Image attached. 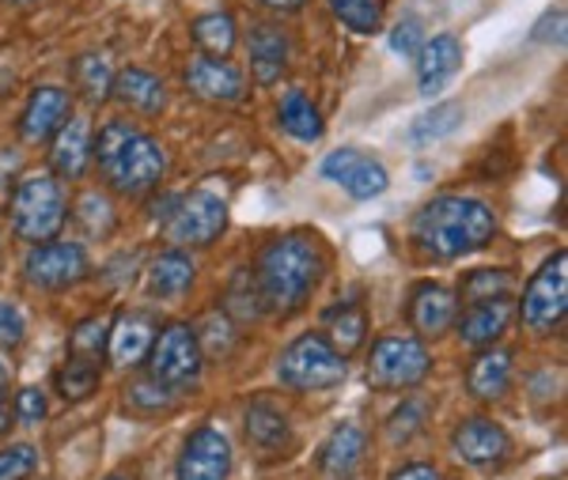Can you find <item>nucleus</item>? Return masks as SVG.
<instances>
[{
	"label": "nucleus",
	"instance_id": "603ef678",
	"mask_svg": "<svg viewBox=\"0 0 568 480\" xmlns=\"http://www.w3.org/2000/svg\"><path fill=\"white\" fill-rule=\"evenodd\" d=\"M106 480H125V477H106Z\"/></svg>",
	"mask_w": 568,
	"mask_h": 480
},
{
	"label": "nucleus",
	"instance_id": "9b49d317",
	"mask_svg": "<svg viewBox=\"0 0 568 480\" xmlns=\"http://www.w3.org/2000/svg\"><path fill=\"white\" fill-rule=\"evenodd\" d=\"M179 480H227L232 477V442L220 428H197L190 431L179 455Z\"/></svg>",
	"mask_w": 568,
	"mask_h": 480
},
{
	"label": "nucleus",
	"instance_id": "b1692460",
	"mask_svg": "<svg viewBox=\"0 0 568 480\" xmlns=\"http://www.w3.org/2000/svg\"><path fill=\"white\" fill-rule=\"evenodd\" d=\"M364 447H368V439H364V431L356 423H337L323 442V450H318V466L329 477H349L364 461Z\"/></svg>",
	"mask_w": 568,
	"mask_h": 480
},
{
	"label": "nucleus",
	"instance_id": "3c124183",
	"mask_svg": "<svg viewBox=\"0 0 568 480\" xmlns=\"http://www.w3.org/2000/svg\"><path fill=\"white\" fill-rule=\"evenodd\" d=\"M8 4H31V0H8Z\"/></svg>",
	"mask_w": 568,
	"mask_h": 480
},
{
	"label": "nucleus",
	"instance_id": "79ce46f5",
	"mask_svg": "<svg viewBox=\"0 0 568 480\" xmlns=\"http://www.w3.org/2000/svg\"><path fill=\"white\" fill-rule=\"evenodd\" d=\"M420 423H425V405H420V401H406V405H402V409L390 417V423H387V428H390V439H394V442H406L409 436H417Z\"/></svg>",
	"mask_w": 568,
	"mask_h": 480
},
{
	"label": "nucleus",
	"instance_id": "a211bd4d",
	"mask_svg": "<svg viewBox=\"0 0 568 480\" xmlns=\"http://www.w3.org/2000/svg\"><path fill=\"white\" fill-rule=\"evenodd\" d=\"M511 326V299L508 295H493V299H478L463 310L459 337L470 348H489L508 334Z\"/></svg>",
	"mask_w": 568,
	"mask_h": 480
},
{
	"label": "nucleus",
	"instance_id": "39448f33",
	"mask_svg": "<svg viewBox=\"0 0 568 480\" xmlns=\"http://www.w3.org/2000/svg\"><path fill=\"white\" fill-rule=\"evenodd\" d=\"M277 378L288 390H329L345 378V356L323 334H304L281 353Z\"/></svg>",
	"mask_w": 568,
	"mask_h": 480
},
{
	"label": "nucleus",
	"instance_id": "e433bc0d",
	"mask_svg": "<svg viewBox=\"0 0 568 480\" xmlns=\"http://www.w3.org/2000/svg\"><path fill=\"white\" fill-rule=\"evenodd\" d=\"M39 469V450L31 442H12L0 450V480H27Z\"/></svg>",
	"mask_w": 568,
	"mask_h": 480
},
{
	"label": "nucleus",
	"instance_id": "58836bf2",
	"mask_svg": "<svg viewBox=\"0 0 568 480\" xmlns=\"http://www.w3.org/2000/svg\"><path fill=\"white\" fill-rule=\"evenodd\" d=\"M227 307H232L240 318H258L262 314V299L258 288H254V273H240L232 280V292H227Z\"/></svg>",
	"mask_w": 568,
	"mask_h": 480
},
{
	"label": "nucleus",
	"instance_id": "dca6fc26",
	"mask_svg": "<svg viewBox=\"0 0 568 480\" xmlns=\"http://www.w3.org/2000/svg\"><path fill=\"white\" fill-rule=\"evenodd\" d=\"M155 318L144 310H122L118 321H110L106 334V353L118 367H136L144 356H149L152 340H155Z\"/></svg>",
	"mask_w": 568,
	"mask_h": 480
},
{
	"label": "nucleus",
	"instance_id": "f704fd0d",
	"mask_svg": "<svg viewBox=\"0 0 568 480\" xmlns=\"http://www.w3.org/2000/svg\"><path fill=\"white\" fill-rule=\"evenodd\" d=\"M511 292V276L504 269H478L463 280V299L478 303V299H493V295H508Z\"/></svg>",
	"mask_w": 568,
	"mask_h": 480
},
{
	"label": "nucleus",
	"instance_id": "6ab92c4d",
	"mask_svg": "<svg viewBox=\"0 0 568 480\" xmlns=\"http://www.w3.org/2000/svg\"><path fill=\"white\" fill-rule=\"evenodd\" d=\"M455 318H459V303L444 284H420L409 299V321L420 337H444L455 326Z\"/></svg>",
	"mask_w": 568,
	"mask_h": 480
},
{
	"label": "nucleus",
	"instance_id": "9d476101",
	"mask_svg": "<svg viewBox=\"0 0 568 480\" xmlns=\"http://www.w3.org/2000/svg\"><path fill=\"white\" fill-rule=\"evenodd\" d=\"M27 284L42 292H65L88 276V254L80 243H42L23 262Z\"/></svg>",
	"mask_w": 568,
	"mask_h": 480
},
{
	"label": "nucleus",
	"instance_id": "72a5a7b5",
	"mask_svg": "<svg viewBox=\"0 0 568 480\" xmlns=\"http://www.w3.org/2000/svg\"><path fill=\"white\" fill-rule=\"evenodd\" d=\"M106 334H110V321L106 318H88L77 326V334L69 337V356L80 359H99L106 348Z\"/></svg>",
	"mask_w": 568,
	"mask_h": 480
},
{
	"label": "nucleus",
	"instance_id": "ea45409f",
	"mask_svg": "<svg viewBox=\"0 0 568 480\" xmlns=\"http://www.w3.org/2000/svg\"><path fill=\"white\" fill-rule=\"evenodd\" d=\"M420 45H425V31H420V23L414 20V16H409V20H402V23L390 31V50L398 53V58L417 61Z\"/></svg>",
	"mask_w": 568,
	"mask_h": 480
},
{
	"label": "nucleus",
	"instance_id": "423d86ee",
	"mask_svg": "<svg viewBox=\"0 0 568 480\" xmlns=\"http://www.w3.org/2000/svg\"><path fill=\"white\" fill-rule=\"evenodd\" d=\"M433 371V356L409 334H387L372 345L368 382L379 390H414Z\"/></svg>",
	"mask_w": 568,
	"mask_h": 480
},
{
	"label": "nucleus",
	"instance_id": "7ed1b4c3",
	"mask_svg": "<svg viewBox=\"0 0 568 480\" xmlns=\"http://www.w3.org/2000/svg\"><path fill=\"white\" fill-rule=\"evenodd\" d=\"M91 160H99V171L106 174L110 190L122 193V197H141L152 186H160L163 171H168V155L163 147L152 141L144 129L133 122H106L99 129L95 147H91Z\"/></svg>",
	"mask_w": 568,
	"mask_h": 480
},
{
	"label": "nucleus",
	"instance_id": "aec40b11",
	"mask_svg": "<svg viewBox=\"0 0 568 480\" xmlns=\"http://www.w3.org/2000/svg\"><path fill=\"white\" fill-rule=\"evenodd\" d=\"M246 53H251V72L258 84H277L288 69V34L281 27H270V23H258L251 34H246Z\"/></svg>",
	"mask_w": 568,
	"mask_h": 480
},
{
	"label": "nucleus",
	"instance_id": "bb28decb",
	"mask_svg": "<svg viewBox=\"0 0 568 480\" xmlns=\"http://www.w3.org/2000/svg\"><path fill=\"white\" fill-rule=\"evenodd\" d=\"M281 129L288 136H296L300 144H315L323 141V114H318L315 106H311V99L304 91H288V95L281 99Z\"/></svg>",
	"mask_w": 568,
	"mask_h": 480
},
{
	"label": "nucleus",
	"instance_id": "8fccbe9b",
	"mask_svg": "<svg viewBox=\"0 0 568 480\" xmlns=\"http://www.w3.org/2000/svg\"><path fill=\"white\" fill-rule=\"evenodd\" d=\"M0 390H8V367L0 364Z\"/></svg>",
	"mask_w": 568,
	"mask_h": 480
},
{
	"label": "nucleus",
	"instance_id": "6e6552de",
	"mask_svg": "<svg viewBox=\"0 0 568 480\" xmlns=\"http://www.w3.org/2000/svg\"><path fill=\"white\" fill-rule=\"evenodd\" d=\"M227 205L209 190H194L186 197H175V205L163 216V235L171 246H209L224 235Z\"/></svg>",
	"mask_w": 568,
	"mask_h": 480
},
{
	"label": "nucleus",
	"instance_id": "de8ad7c7",
	"mask_svg": "<svg viewBox=\"0 0 568 480\" xmlns=\"http://www.w3.org/2000/svg\"><path fill=\"white\" fill-rule=\"evenodd\" d=\"M16 428V405L8 401V390H0V436Z\"/></svg>",
	"mask_w": 568,
	"mask_h": 480
},
{
	"label": "nucleus",
	"instance_id": "09e8293b",
	"mask_svg": "<svg viewBox=\"0 0 568 480\" xmlns=\"http://www.w3.org/2000/svg\"><path fill=\"white\" fill-rule=\"evenodd\" d=\"M265 8H273V12H300V8L307 4V0H262Z\"/></svg>",
	"mask_w": 568,
	"mask_h": 480
},
{
	"label": "nucleus",
	"instance_id": "c03bdc74",
	"mask_svg": "<svg viewBox=\"0 0 568 480\" xmlns=\"http://www.w3.org/2000/svg\"><path fill=\"white\" fill-rule=\"evenodd\" d=\"M205 340H209V353L213 356H224L227 348H232V329H227V321L224 318H209V334H205Z\"/></svg>",
	"mask_w": 568,
	"mask_h": 480
},
{
	"label": "nucleus",
	"instance_id": "412c9836",
	"mask_svg": "<svg viewBox=\"0 0 568 480\" xmlns=\"http://www.w3.org/2000/svg\"><path fill=\"white\" fill-rule=\"evenodd\" d=\"M459 69H463V42L455 39V34H436V39L420 45V53H417L420 95L433 99Z\"/></svg>",
	"mask_w": 568,
	"mask_h": 480
},
{
	"label": "nucleus",
	"instance_id": "cd10ccee",
	"mask_svg": "<svg viewBox=\"0 0 568 480\" xmlns=\"http://www.w3.org/2000/svg\"><path fill=\"white\" fill-rule=\"evenodd\" d=\"M99 359H80V356H69L65 364H61V371L53 375V386H58V394L65 397V401H84V397L95 394L99 386Z\"/></svg>",
	"mask_w": 568,
	"mask_h": 480
},
{
	"label": "nucleus",
	"instance_id": "ddd939ff",
	"mask_svg": "<svg viewBox=\"0 0 568 480\" xmlns=\"http://www.w3.org/2000/svg\"><path fill=\"white\" fill-rule=\"evenodd\" d=\"M452 447L466 466H478V469L500 466V461L511 455L508 431H504L497 420H485V417L463 420L459 428L452 431Z\"/></svg>",
	"mask_w": 568,
	"mask_h": 480
},
{
	"label": "nucleus",
	"instance_id": "a19ab883",
	"mask_svg": "<svg viewBox=\"0 0 568 480\" xmlns=\"http://www.w3.org/2000/svg\"><path fill=\"white\" fill-rule=\"evenodd\" d=\"M27 337L23 310L12 299H0V348H20Z\"/></svg>",
	"mask_w": 568,
	"mask_h": 480
},
{
	"label": "nucleus",
	"instance_id": "7c9ffc66",
	"mask_svg": "<svg viewBox=\"0 0 568 480\" xmlns=\"http://www.w3.org/2000/svg\"><path fill=\"white\" fill-rule=\"evenodd\" d=\"M329 8L356 34L383 31V0H329Z\"/></svg>",
	"mask_w": 568,
	"mask_h": 480
},
{
	"label": "nucleus",
	"instance_id": "f03ea898",
	"mask_svg": "<svg viewBox=\"0 0 568 480\" xmlns=\"http://www.w3.org/2000/svg\"><path fill=\"white\" fill-rule=\"evenodd\" d=\"M323 276V254L304 235H284L270 243L254 269V288H258L262 310L273 314H296L315 292Z\"/></svg>",
	"mask_w": 568,
	"mask_h": 480
},
{
	"label": "nucleus",
	"instance_id": "4be33fe9",
	"mask_svg": "<svg viewBox=\"0 0 568 480\" xmlns=\"http://www.w3.org/2000/svg\"><path fill=\"white\" fill-rule=\"evenodd\" d=\"M110 95L118 99L122 106H130L133 114H160L163 106H168V88H163L160 76H152L149 69H125L114 76V84H110Z\"/></svg>",
	"mask_w": 568,
	"mask_h": 480
},
{
	"label": "nucleus",
	"instance_id": "1a4fd4ad",
	"mask_svg": "<svg viewBox=\"0 0 568 480\" xmlns=\"http://www.w3.org/2000/svg\"><path fill=\"white\" fill-rule=\"evenodd\" d=\"M149 356H152V378H160V382L171 386V390L197 382L201 364H205L201 337L186 326V321H171V326H163L152 340Z\"/></svg>",
	"mask_w": 568,
	"mask_h": 480
},
{
	"label": "nucleus",
	"instance_id": "f8f14e48",
	"mask_svg": "<svg viewBox=\"0 0 568 480\" xmlns=\"http://www.w3.org/2000/svg\"><path fill=\"white\" fill-rule=\"evenodd\" d=\"M323 178L337 182V186L356 201H372V197H379V193H387L390 186L387 167L368 160V155H361L356 147H337V152H329L323 160Z\"/></svg>",
	"mask_w": 568,
	"mask_h": 480
},
{
	"label": "nucleus",
	"instance_id": "4c0bfd02",
	"mask_svg": "<svg viewBox=\"0 0 568 480\" xmlns=\"http://www.w3.org/2000/svg\"><path fill=\"white\" fill-rule=\"evenodd\" d=\"M130 405L133 409H141V412H160V409H171V401H175V390L171 386H163L160 378H141V382H133L130 390Z\"/></svg>",
	"mask_w": 568,
	"mask_h": 480
},
{
	"label": "nucleus",
	"instance_id": "5701e85b",
	"mask_svg": "<svg viewBox=\"0 0 568 480\" xmlns=\"http://www.w3.org/2000/svg\"><path fill=\"white\" fill-rule=\"evenodd\" d=\"M466 386H470V394L478 401H497V397H504L511 386V353L493 345L481 348L478 359L470 364V371H466Z\"/></svg>",
	"mask_w": 568,
	"mask_h": 480
},
{
	"label": "nucleus",
	"instance_id": "a878e982",
	"mask_svg": "<svg viewBox=\"0 0 568 480\" xmlns=\"http://www.w3.org/2000/svg\"><path fill=\"white\" fill-rule=\"evenodd\" d=\"M194 273L197 269L186 254L168 251L149 265V292L155 295V299H175V295H182L190 284H194Z\"/></svg>",
	"mask_w": 568,
	"mask_h": 480
},
{
	"label": "nucleus",
	"instance_id": "c9c22d12",
	"mask_svg": "<svg viewBox=\"0 0 568 480\" xmlns=\"http://www.w3.org/2000/svg\"><path fill=\"white\" fill-rule=\"evenodd\" d=\"M77 219L84 224L88 235H110V227H114V208H110V201L103 197V193H84L80 197V212Z\"/></svg>",
	"mask_w": 568,
	"mask_h": 480
},
{
	"label": "nucleus",
	"instance_id": "473e14b6",
	"mask_svg": "<svg viewBox=\"0 0 568 480\" xmlns=\"http://www.w3.org/2000/svg\"><path fill=\"white\" fill-rule=\"evenodd\" d=\"M72 76H77V88L88 103H103V99H110V84H114V76H110V64L103 58H95V53L80 58L77 69H72Z\"/></svg>",
	"mask_w": 568,
	"mask_h": 480
},
{
	"label": "nucleus",
	"instance_id": "2eb2a0df",
	"mask_svg": "<svg viewBox=\"0 0 568 480\" xmlns=\"http://www.w3.org/2000/svg\"><path fill=\"white\" fill-rule=\"evenodd\" d=\"M69 118H72V95L65 88H34L23 106L20 133H23V141H31V144L53 141V133H58Z\"/></svg>",
	"mask_w": 568,
	"mask_h": 480
},
{
	"label": "nucleus",
	"instance_id": "0eeeda50",
	"mask_svg": "<svg viewBox=\"0 0 568 480\" xmlns=\"http://www.w3.org/2000/svg\"><path fill=\"white\" fill-rule=\"evenodd\" d=\"M565 310H568V254L561 251L530 276L519 318H524V326L535 337H549L565 321Z\"/></svg>",
	"mask_w": 568,
	"mask_h": 480
},
{
	"label": "nucleus",
	"instance_id": "4468645a",
	"mask_svg": "<svg viewBox=\"0 0 568 480\" xmlns=\"http://www.w3.org/2000/svg\"><path fill=\"white\" fill-rule=\"evenodd\" d=\"M186 88L194 91L197 99H205V103H240L246 95V84H243V72L235 69L232 61L224 58H209V53H201L186 64Z\"/></svg>",
	"mask_w": 568,
	"mask_h": 480
},
{
	"label": "nucleus",
	"instance_id": "c85d7f7f",
	"mask_svg": "<svg viewBox=\"0 0 568 480\" xmlns=\"http://www.w3.org/2000/svg\"><path fill=\"white\" fill-rule=\"evenodd\" d=\"M190 34H194V42L209 58H227V53L235 50V23H232V16H224V12L201 16V20H194V27H190Z\"/></svg>",
	"mask_w": 568,
	"mask_h": 480
},
{
	"label": "nucleus",
	"instance_id": "393cba45",
	"mask_svg": "<svg viewBox=\"0 0 568 480\" xmlns=\"http://www.w3.org/2000/svg\"><path fill=\"white\" fill-rule=\"evenodd\" d=\"M243 431H246V442L258 447L262 455H273L288 442V417L270 401H254L246 405L243 412Z\"/></svg>",
	"mask_w": 568,
	"mask_h": 480
},
{
	"label": "nucleus",
	"instance_id": "49530a36",
	"mask_svg": "<svg viewBox=\"0 0 568 480\" xmlns=\"http://www.w3.org/2000/svg\"><path fill=\"white\" fill-rule=\"evenodd\" d=\"M390 480H439V473L428 466V461H409V466L394 469Z\"/></svg>",
	"mask_w": 568,
	"mask_h": 480
},
{
	"label": "nucleus",
	"instance_id": "f3484780",
	"mask_svg": "<svg viewBox=\"0 0 568 480\" xmlns=\"http://www.w3.org/2000/svg\"><path fill=\"white\" fill-rule=\"evenodd\" d=\"M91 147H95V129H91L88 118H69L65 125L53 133V147H50V163L58 178H84V171L91 167Z\"/></svg>",
	"mask_w": 568,
	"mask_h": 480
},
{
	"label": "nucleus",
	"instance_id": "37998d69",
	"mask_svg": "<svg viewBox=\"0 0 568 480\" xmlns=\"http://www.w3.org/2000/svg\"><path fill=\"white\" fill-rule=\"evenodd\" d=\"M45 417V394L34 390V386H27V390L16 394V420L20 423H39Z\"/></svg>",
	"mask_w": 568,
	"mask_h": 480
},
{
	"label": "nucleus",
	"instance_id": "2f4dec72",
	"mask_svg": "<svg viewBox=\"0 0 568 480\" xmlns=\"http://www.w3.org/2000/svg\"><path fill=\"white\" fill-rule=\"evenodd\" d=\"M463 125V106L459 103H439L433 106L428 114H420L414 129H409V136H414L417 144H428V141H439V136L455 133V129Z\"/></svg>",
	"mask_w": 568,
	"mask_h": 480
},
{
	"label": "nucleus",
	"instance_id": "f257e3e1",
	"mask_svg": "<svg viewBox=\"0 0 568 480\" xmlns=\"http://www.w3.org/2000/svg\"><path fill=\"white\" fill-rule=\"evenodd\" d=\"M493 235H497V219H493L489 205L474 197H459V193L428 201L414 216V243L425 254L444 257V262L481 251V246L493 243Z\"/></svg>",
	"mask_w": 568,
	"mask_h": 480
},
{
	"label": "nucleus",
	"instance_id": "a18cd8bd",
	"mask_svg": "<svg viewBox=\"0 0 568 480\" xmlns=\"http://www.w3.org/2000/svg\"><path fill=\"white\" fill-rule=\"evenodd\" d=\"M535 39H565V8H554V12H546V20L535 27Z\"/></svg>",
	"mask_w": 568,
	"mask_h": 480
},
{
	"label": "nucleus",
	"instance_id": "c756f323",
	"mask_svg": "<svg viewBox=\"0 0 568 480\" xmlns=\"http://www.w3.org/2000/svg\"><path fill=\"white\" fill-rule=\"evenodd\" d=\"M364 334H368V318H364L361 307H342L329 314V345L337 348L342 356L356 353L364 345Z\"/></svg>",
	"mask_w": 568,
	"mask_h": 480
},
{
	"label": "nucleus",
	"instance_id": "20e7f679",
	"mask_svg": "<svg viewBox=\"0 0 568 480\" xmlns=\"http://www.w3.org/2000/svg\"><path fill=\"white\" fill-rule=\"evenodd\" d=\"M8 216H12V231L31 246L53 243L58 231L65 227L69 219V201L65 190L53 174H31L23 178L12 193V205H8Z\"/></svg>",
	"mask_w": 568,
	"mask_h": 480
}]
</instances>
